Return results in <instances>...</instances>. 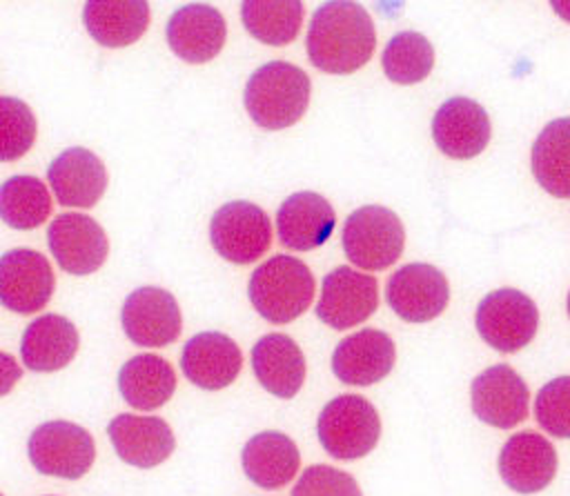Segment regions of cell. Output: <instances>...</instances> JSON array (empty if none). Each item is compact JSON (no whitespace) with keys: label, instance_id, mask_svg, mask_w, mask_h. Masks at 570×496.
Returning <instances> with one entry per match:
<instances>
[{"label":"cell","instance_id":"6da1fadb","mask_svg":"<svg viewBox=\"0 0 570 496\" xmlns=\"http://www.w3.org/2000/svg\"><path fill=\"white\" fill-rule=\"evenodd\" d=\"M309 62L325 71L347 76L361 69L374 53V22L361 2H323L307 27Z\"/></svg>","mask_w":570,"mask_h":496},{"label":"cell","instance_id":"7a4b0ae2","mask_svg":"<svg viewBox=\"0 0 570 496\" xmlns=\"http://www.w3.org/2000/svg\"><path fill=\"white\" fill-rule=\"evenodd\" d=\"M309 76L285 60L261 65L245 85V109L249 118L263 129L292 127L307 109Z\"/></svg>","mask_w":570,"mask_h":496},{"label":"cell","instance_id":"3957f363","mask_svg":"<svg viewBox=\"0 0 570 496\" xmlns=\"http://www.w3.org/2000/svg\"><path fill=\"white\" fill-rule=\"evenodd\" d=\"M247 296L254 309L269 323L283 325L298 318L314 298V276L294 256H272L249 278Z\"/></svg>","mask_w":570,"mask_h":496},{"label":"cell","instance_id":"277c9868","mask_svg":"<svg viewBox=\"0 0 570 496\" xmlns=\"http://www.w3.org/2000/svg\"><path fill=\"white\" fill-rule=\"evenodd\" d=\"M316 434L332 458L356 460L370 454L379 443L381 418L367 398L343 394L321 409Z\"/></svg>","mask_w":570,"mask_h":496},{"label":"cell","instance_id":"5b68a950","mask_svg":"<svg viewBox=\"0 0 570 496\" xmlns=\"http://www.w3.org/2000/svg\"><path fill=\"white\" fill-rule=\"evenodd\" d=\"M347 260L361 269H387L403 251L405 231L401 218L381 205L352 211L341 234Z\"/></svg>","mask_w":570,"mask_h":496},{"label":"cell","instance_id":"8992f818","mask_svg":"<svg viewBox=\"0 0 570 496\" xmlns=\"http://www.w3.org/2000/svg\"><path fill=\"white\" fill-rule=\"evenodd\" d=\"M479 336L501 354H514L525 347L539 327V309L530 296L503 287L483 296L476 307Z\"/></svg>","mask_w":570,"mask_h":496},{"label":"cell","instance_id":"52a82bcc","mask_svg":"<svg viewBox=\"0 0 570 496\" xmlns=\"http://www.w3.org/2000/svg\"><path fill=\"white\" fill-rule=\"evenodd\" d=\"M31 465L56 478L76 480L85 476L96 458L91 434L69 420H49L38 425L27 443Z\"/></svg>","mask_w":570,"mask_h":496},{"label":"cell","instance_id":"ba28073f","mask_svg":"<svg viewBox=\"0 0 570 496\" xmlns=\"http://www.w3.org/2000/svg\"><path fill=\"white\" fill-rule=\"evenodd\" d=\"M209 238L218 256L234 265H249L267 251L272 242V225L258 205L249 200H232L214 211Z\"/></svg>","mask_w":570,"mask_h":496},{"label":"cell","instance_id":"9c48e42d","mask_svg":"<svg viewBox=\"0 0 570 496\" xmlns=\"http://www.w3.org/2000/svg\"><path fill=\"white\" fill-rule=\"evenodd\" d=\"M379 307L376 280L347 265L332 269L321 282L316 316L332 329H350L367 320Z\"/></svg>","mask_w":570,"mask_h":496},{"label":"cell","instance_id":"30bf717a","mask_svg":"<svg viewBox=\"0 0 570 496\" xmlns=\"http://www.w3.org/2000/svg\"><path fill=\"white\" fill-rule=\"evenodd\" d=\"M120 320L125 336L140 347H165L183 329L178 302L163 287L134 289L122 302Z\"/></svg>","mask_w":570,"mask_h":496},{"label":"cell","instance_id":"8fae6325","mask_svg":"<svg viewBox=\"0 0 570 496\" xmlns=\"http://www.w3.org/2000/svg\"><path fill=\"white\" fill-rule=\"evenodd\" d=\"M385 298L399 318L407 323H428L445 309L450 287L436 267L428 262H410L390 276Z\"/></svg>","mask_w":570,"mask_h":496},{"label":"cell","instance_id":"7c38bea8","mask_svg":"<svg viewBox=\"0 0 570 496\" xmlns=\"http://www.w3.org/2000/svg\"><path fill=\"white\" fill-rule=\"evenodd\" d=\"M49 260L36 249H9L0 256V300L16 314H36L53 294Z\"/></svg>","mask_w":570,"mask_h":496},{"label":"cell","instance_id":"4fadbf2b","mask_svg":"<svg viewBox=\"0 0 570 496\" xmlns=\"http://www.w3.org/2000/svg\"><path fill=\"white\" fill-rule=\"evenodd\" d=\"M472 411L479 420L510 429L528 416L530 391L525 380L505 363L481 371L470 387Z\"/></svg>","mask_w":570,"mask_h":496},{"label":"cell","instance_id":"5bb4252c","mask_svg":"<svg viewBox=\"0 0 570 496\" xmlns=\"http://www.w3.org/2000/svg\"><path fill=\"white\" fill-rule=\"evenodd\" d=\"M53 260L73 276H87L100 269L109 242L102 227L85 214H60L47 229Z\"/></svg>","mask_w":570,"mask_h":496},{"label":"cell","instance_id":"9a60e30c","mask_svg":"<svg viewBox=\"0 0 570 496\" xmlns=\"http://www.w3.org/2000/svg\"><path fill=\"white\" fill-rule=\"evenodd\" d=\"M490 131L488 111L465 96L448 98L432 118L434 145L456 160L479 156L490 142Z\"/></svg>","mask_w":570,"mask_h":496},{"label":"cell","instance_id":"2e32d148","mask_svg":"<svg viewBox=\"0 0 570 496\" xmlns=\"http://www.w3.org/2000/svg\"><path fill=\"white\" fill-rule=\"evenodd\" d=\"M396 360L394 340L374 327L345 336L332 354V371L345 385H374L383 380Z\"/></svg>","mask_w":570,"mask_h":496},{"label":"cell","instance_id":"e0dca14e","mask_svg":"<svg viewBox=\"0 0 570 496\" xmlns=\"http://www.w3.org/2000/svg\"><path fill=\"white\" fill-rule=\"evenodd\" d=\"M227 24L220 11L207 2H189L176 9L167 22V42L185 62H207L225 44Z\"/></svg>","mask_w":570,"mask_h":496},{"label":"cell","instance_id":"ac0fdd59","mask_svg":"<svg viewBox=\"0 0 570 496\" xmlns=\"http://www.w3.org/2000/svg\"><path fill=\"white\" fill-rule=\"evenodd\" d=\"M499 474L519 494L541 492L557 474V452L541 434L519 431L505 440L499 454Z\"/></svg>","mask_w":570,"mask_h":496},{"label":"cell","instance_id":"d6986e66","mask_svg":"<svg viewBox=\"0 0 570 496\" xmlns=\"http://www.w3.org/2000/svg\"><path fill=\"white\" fill-rule=\"evenodd\" d=\"M47 180L62 207L87 209L102 198L107 189V169L94 151L71 147L51 160Z\"/></svg>","mask_w":570,"mask_h":496},{"label":"cell","instance_id":"ffe728a7","mask_svg":"<svg viewBox=\"0 0 570 496\" xmlns=\"http://www.w3.org/2000/svg\"><path fill=\"white\" fill-rule=\"evenodd\" d=\"M243 354L238 345L220 331H200L191 336L180 354V369L189 383L200 389H223L240 371Z\"/></svg>","mask_w":570,"mask_h":496},{"label":"cell","instance_id":"44dd1931","mask_svg":"<svg viewBox=\"0 0 570 496\" xmlns=\"http://www.w3.org/2000/svg\"><path fill=\"white\" fill-rule=\"evenodd\" d=\"M116 454L134 467H156L167 460L176 447L171 427L158 416L118 414L107 425Z\"/></svg>","mask_w":570,"mask_h":496},{"label":"cell","instance_id":"7402d4cb","mask_svg":"<svg viewBox=\"0 0 570 496\" xmlns=\"http://www.w3.org/2000/svg\"><path fill=\"white\" fill-rule=\"evenodd\" d=\"M334 225L336 216L332 205L316 191L292 194L276 211L278 238L294 251H312L325 245Z\"/></svg>","mask_w":570,"mask_h":496},{"label":"cell","instance_id":"603a6c76","mask_svg":"<svg viewBox=\"0 0 570 496\" xmlns=\"http://www.w3.org/2000/svg\"><path fill=\"white\" fill-rule=\"evenodd\" d=\"M78 351V329L58 314L33 318L22 331L20 358L27 369L49 374L71 363Z\"/></svg>","mask_w":570,"mask_h":496},{"label":"cell","instance_id":"cb8c5ba5","mask_svg":"<svg viewBox=\"0 0 570 496\" xmlns=\"http://www.w3.org/2000/svg\"><path fill=\"white\" fill-rule=\"evenodd\" d=\"M252 369L258 383L278 398H292L305 380L301 347L285 334H267L252 347Z\"/></svg>","mask_w":570,"mask_h":496},{"label":"cell","instance_id":"d4e9b609","mask_svg":"<svg viewBox=\"0 0 570 496\" xmlns=\"http://www.w3.org/2000/svg\"><path fill=\"white\" fill-rule=\"evenodd\" d=\"M240 463L254 485L278 489L296 476L301 454L296 443L283 431H261L245 443Z\"/></svg>","mask_w":570,"mask_h":496},{"label":"cell","instance_id":"484cf974","mask_svg":"<svg viewBox=\"0 0 570 496\" xmlns=\"http://www.w3.org/2000/svg\"><path fill=\"white\" fill-rule=\"evenodd\" d=\"M118 389L131 407L151 411L174 396L176 374L165 358L156 354H138L120 367Z\"/></svg>","mask_w":570,"mask_h":496},{"label":"cell","instance_id":"4316f807","mask_svg":"<svg viewBox=\"0 0 570 496\" xmlns=\"http://www.w3.org/2000/svg\"><path fill=\"white\" fill-rule=\"evenodd\" d=\"M82 22L89 36L102 47H127L136 42L149 24V4L142 0L87 2Z\"/></svg>","mask_w":570,"mask_h":496},{"label":"cell","instance_id":"83f0119b","mask_svg":"<svg viewBox=\"0 0 570 496\" xmlns=\"http://www.w3.org/2000/svg\"><path fill=\"white\" fill-rule=\"evenodd\" d=\"M534 180L557 198H570V118L548 122L532 145Z\"/></svg>","mask_w":570,"mask_h":496},{"label":"cell","instance_id":"f1b7e54d","mask_svg":"<svg viewBox=\"0 0 570 496\" xmlns=\"http://www.w3.org/2000/svg\"><path fill=\"white\" fill-rule=\"evenodd\" d=\"M245 29L261 42L281 47L298 36L303 22V2L298 0H247L240 4Z\"/></svg>","mask_w":570,"mask_h":496},{"label":"cell","instance_id":"f546056e","mask_svg":"<svg viewBox=\"0 0 570 496\" xmlns=\"http://www.w3.org/2000/svg\"><path fill=\"white\" fill-rule=\"evenodd\" d=\"M51 211V196L36 176H11L0 187V216L13 229H36Z\"/></svg>","mask_w":570,"mask_h":496},{"label":"cell","instance_id":"4dcf8cb0","mask_svg":"<svg viewBox=\"0 0 570 496\" xmlns=\"http://www.w3.org/2000/svg\"><path fill=\"white\" fill-rule=\"evenodd\" d=\"M381 65L392 82L414 85L432 71L434 49L425 36L416 31H399L387 40Z\"/></svg>","mask_w":570,"mask_h":496},{"label":"cell","instance_id":"1f68e13d","mask_svg":"<svg viewBox=\"0 0 570 496\" xmlns=\"http://www.w3.org/2000/svg\"><path fill=\"white\" fill-rule=\"evenodd\" d=\"M0 133H2V160H16L24 156L36 140V118L31 109L11 96L0 98Z\"/></svg>","mask_w":570,"mask_h":496},{"label":"cell","instance_id":"d6a6232c","mask_svg":"<svg viewBox=\"0 0 570 496\" xmlns=\"http://www.w3.org/2000/svg\"><path fill=\"white\" fill-rule=\"evenodd\" d=\"M537 423L557 438H570V376L546 383L534 398Z\"/></svg>","mask_w":570,"mask_h":496},{"label":"cell","instance_id":"836d02e7","mask_svg":"<svg viewBox=\"0 0 570 496\" xmlns=\"http://www.w3.org/2000/svg\"><path fill=\"white\" fill-rule=\"evenodd\" d=\"M292 496H361L356 478L330 465H312L303 469Z\"/></svg>","mask_w":570,"mask_h":496},{"label":"cell","instance_id":"e575fe53","mask_svg":"<svg viewBox=\"0 0 570 496\" xmlns=\"http://www.w3.org/2000/svg\"><path fill=\"white\" fill-rule=\"evenodd\" d=\"M552 9H554L563 20L570 22V2H552Z\"/></svg>","mask_w":570,"mask_h":496},{"label":"cell","instance_id":"d590c367","mask_svg":"<svg viewBox=\"0 0 570 496\" xmlns=\"http://www.w3.org/2000/svg\"><path fill=\"white\" fill-rule=\"evenodd\" d=\"M568 316H570V294H568Z\"/></svg>","mask_w":570,"mask_h":496}]
</instances>
